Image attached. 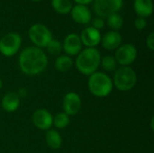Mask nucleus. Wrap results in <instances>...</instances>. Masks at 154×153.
<instances>
[{
  "label": "nucleus",
  "mask_w": 154,
  "mask_h": 153,
  "mask_svg": "<svg viewBox=\"0 0 154 153\" xmlns=\"http://www.w3.org/2000/svg\"><path fill=\"white\" fill-rule=\"evenodd\" d=\"M18 63L23 73L28 76H36L47 68L48 58L42 49L35 46L27 47L21 51Z\"/></svg>",
  "instance_id": "nucleus-1"
},
{
  "label": "nucleus",
  "mask_w": 154,
  "mask_h": 153,
  "mask_svg": "<svg viewBox=\"0 0 154 153\" xmlns=\"http://www.w3.org/2000/svg\"><path fill=\"white\" fill-rule=\"evenodd\" d=\"M101 54L96 48H86L78 55L75 61L77 69L85 76H90L97 72L100 66Z\"/></svg>",
  "instance_id": "nucleus-2"
},
{
  "label": "nucleus",
  "mask_w": 154,
  "mask_h": 153,
  "mask_svg": "<svg viewBox=\"0 0 154 153\" xmlns=\"http://www.w3.org/2000/svg\"><path fill=\"white\" fill-rule=\"evenodd\" d=\"M88 87L93 96L102 98L110 95L114 85L111 78L107 74L97 71L89 76Z\"/></svg>",
  "instance_id": "nucleus-3"
},
{
  "label": "nucleus",
  "mask_w": 154,
  "mask_h": 153,
  "mask_svg": "<svg viewBox=\"0 0 154 153\" xmlns=\"http://www.w3.org/2000/svg\"><path fill=\"white\" fill-rule=\"evenodd\" d=\"M113 85L120 91L126 92L134 87L137 82V74L130 66H121L114 74Z\"/></svg>",
  "instance_id": "nucleus-4"
},
{
  "label": "nucleus",
  "mask_w": 154,
  "mask_h": 153,
  "mask_svg": "<svg viewBox=\"0 0 154 153\" xmlns=\"http://www.w3.org/2000/svg\"><path fill=\"white\" fill-rule=\"evenodd\" d=\"M28 35L32 42L38 48H46L48 43L53 39L51 32L49 28L42 23L32 24L29 31Z\"/></svg>",
  "instance_id": "nucleus-5"
},
{
  "label": "nucleus",
  "mask_w": 154,
  "mask_h": 153,
  "mask_svg": "<svg viewBox=\"0 0 154 153\" xmlns=\"http://www.w3.org/2000/svg\"><path fill=\"white\" fill-rule=\"evenodd\" d=\"M22 45V38L16 32H9L0 39V53L5 57L15 55Z\"/></svg>",
  "instance_id": "nucleus-6"
},
{
  "label": "nucleus",
  "mask_w": 154,
  "mask_h": 153,
  "mask_svg": "<svg viewBox=\"0 0 154 153\" xmlns=\"http://www.w3.org/2000/svg\"><path fill=\"white\" fill-rule=\"evenodd\" d=\"M124 0H94L93 7L96 14L100 18H106L112 14L118 13L123 6Z\"/></svg>",
  "instance_id": "nucleus-7"
},
{
  "label": "nucleus",
  "mask_w": 154,
  "mask_h": 153,
  "mask_svg": "<svg viewBox=\"0 0 154 153\" xmlns=\"http://www.w3.org/2000/svg\"><path fill=\"white\" fill-rule=\"evenodd\" d=\"M115 59L121 66H130L137 58V50L134 45L131 43L121 44L116 50Z\"/></svg>",
  "instance_id": "nucleus-8"
},
{
  "label": "nucleus",
  "mask_w": 154,
  "mask_h": 153,
  "mask_svg": "<svg viewBox=\"0 0 154 153\" xmlns=\"http://www.w3.org/2000/svg\"><path fill=\"white\" fill-rule=\"evenodd\" d=\"M82 106L81 98L76 92H69L65 95L62 101V108L65 114L69 115H77Z\"/></svg>",
  "instance_id": "nucleus-9"
},
{
  "label": "nucleus",
  "mask_w": 154,
  "mask_h": 153,
  "mask_svg": "<svg viewBox=\"0 0 154 153\" xmlns=\"http://www.w3.org/2000/svg\"><path fill=\"white\" fill-rule=\"evenodd\" d=\"M33 124L40 130L48 131L53 124V116L46 109H37L32 117Z\"/></svg>",
  "instance_id": "nucleus-10"
},
{
  "label": "nucleus",
  "mask_w": 154,
  "mask_h": 153,
  "mask_svg": "<svg viewBox=\"0 0 154 153\" xmlns=\"http://www.w3.org/2000/svg\"><path fill=\"white\" fill-rule=\"evenodd\" d=\"M62 50L68 56H77L82 50V42L80 41L79 35L76 33L68 34L62 44Z\"/></svg>",
  "instance_id": "nucleus-11"
},
{
  "label": "nucleus",
  "mask_w": 154,
  "mask_h": 153,
  "mask_svg": "<svg viewBox=\"0 0 154 153\" xmlns=\"http://www.w3.org/2000/svg\"><path fill=\"white\" fill-rule=\"evenodd\" d=\"M79 38L82 42V45H85L87 48H95L100 43L102 36L99 30L89 26L85 28L81 32Z\"/></svg>",
  "instance_id": "nucleus-12"
},
{
  "label": "nucleus",
  "mask_w": 154,
  "mask_h": 153,
  "mask_svg": "<svg viewBox=\"0 0 154 153\" xmlns=\"http://www.w3.org/2000/svg\"><path fill=\"white\" fill-rule=\"evenodd\" d=\"M70 15L74 22L80 24H88L91 22L92 19L90 9L87 5H76L72 6Z\"/></svg>",
  "instance_id": "nucleus-13"
},
{
  "label": "nucleus",
  "mask_w": 154,
  "mask_h": 153,
  "mask_svg": "<svg viewBox=\"0 0 154 153\" xmlns=\"http://www.w3.org/2000/svg\"><path fill=\"white\" fill-rule=\"evenodd\" d=\"M102 46L107 50H115L122 44V36L116 31H109L101 38Z\"/></svg>",
  "instance_id": "nucleus-14"
},
{
  "label": "nucleus",
  "mask_w": 154,
  "mask_h": 153,
  "mask_svg": "<svg viewBox=\"0 0 154 153\" xmlns=\"http://www.w3.org/2000/svg\"><path fill=\"white\" fill-rule=\"evenodd\" d=\"M21 98L19 97L16 92H8L3 96L1 105L5 112L13 113L19 108Z\"/></svg>",
  "instance_id": "nucleus-15"
},
{
  "label": "nucleus",
  "mask_w": 154,
  "mask_h": 153,
  "mask_svg": "<svg viewBox=\"0 0 154 153\" xmlns=\"http://www.w3.org/2000/svg\"><path fill=\"white\" fill-rule=\"evenodd\" d=\"M134 9L139 17L147 18L153 12L152 0H134Z\"/></svg>",
  "instance_id": "nucleus-16"
},
{
  "label": "nucleus",
  "mask_w": 154,
  "mask_h": 153,
  "mask_svg": "<svg viewBox=\"0 0 154 153\" xmlns=\"http://www.w3.org/2000/svg\"><path fill=\"white\" fill-rule=\"evenodd\" d=\"M45 141L47 145L52 150H58L61 147L62 144V138L60 133L56 130L50 129L46 133Z\"/></svg>",
  "instance_id": "nucleus-17"
},
{
  "label": "nucleus",
  "mask_w": 154,
  "mask_h": 153,
  "mask_svg": "<svg viewBox=\"0 0 154 153\" xmlns=\"http://www.w3.org/2000/svg\"><path fill=\"white\" fill-rule=\"evenodd\" d=\"M72 66L73 60L68 55H60L55 60V69L60 72H67Z\"/></svg>",
  "instance_id": "nucleus-18"
},
{
  "label": "nucleus",
  "mask_w": 154,
  "mask_h": 153,
  "mask_svg": "<svg viewBox=\"0 0 154 153\" xmlns=\"http://www.w3.org/2000/svg\"><path fill=\"white\" fill-rule=\"evenodd\" d=\"M51 5L53 9L60 14H69L73 6L70 0H51Z\"/></svg>",
  "instance_id": "nucleus-19"
},
{
  "label": "nucleus",
  "mask_w": 154,
  "mask_h": 153,
  "mask_svg": "<svg viewBox=\"0 0 154 153\" xmlns=\"http://www.w3.org/2000/svg\"><path fill=\"white\" fill-rule=\"evenodd\" d=\"M100 66L107 72H115L118 68V63L112 55H106L100 60Z\"/></svg>",
  "instance_id": "nucleus-20"
},
{
  "label": "nucleus",
  "mask_w": 154,
  "mask_h": 153,
  "mask_svg": "<svg viewBox=\"0 0 154 153\" xmlns=\"http://www.w3.org/2000/svg\"><path fill=\"white\" fill-rule=\"evenodd\" d=\"M106 23L112 31H118L124 25V19L118 13H115L106 17Z\"/></svg>",
  "instance_id": "nucleus-21"
},
{
  "label": "nucleus",
  "mask_w": 154,
  "mask_h": 153,
  "mask_svg": "<svg viewBox=\"0 0 154 153\" xmlns=\"http://www.w3.org/2000/svg\"><path fill=\"white\" fill-rule=\"evenodd\" d=\"M69 124V116L64 112L57 114L53 117V125L58 129H64Z\"/></svg>",
  "instance_id": "nucleus-22"
},
{
  "label": "nucleus",
  "mask_w": 154,
  "mask_h": 153,
  "mask_svg": "<svg viewBox=\"0 0 154 153\" xmlns=\"http://www.w3.org/2000/svg\"><path fill=\"white\" fill-rule=\"evenodd\" d=\"M47 50L51 55H59L62 50V44L58 40L52 39L46 46Z\"/></svg>",
  "instance_id": "nucleus-23"
},
{
  "label": "nucleus",
  "mask_w": 154,
  "mask_h": 153,
  "mask_svg": "<svg viewBox=\"0 0 154 153\" xmlns=\"http://www.w3.org/2000/svg\"><path fill=\"white\" fill-rule=\"evenodd\" d=\"M147 26V21H146V18H143V17H139L137 16L134 20V27L139 30V31H142L143 29H145Z\"/></svg>",
  "instance_id": "nucleus-24"
},
{
  "label": "nucleus",
  "mask_w": 154,
  "mask_h": 153,
  "mask_svg": "<svg viewBox=\"0 0 154 153\" xmlns=\"http://www.w3.org/2000/svg\"><path fill=\"white\" fill-rule=\"evenodd\" d=\"M92 27L96 28L97 30H101L105 27V21L103 18L100 17H97L92 21Z\"/></svg>",
  "instance_id": "nucleus-25"
},
{
  "label": "nucleus",
  "mask_w": 154,
  "mask_h": 153,
  "mask_svg": "<svg viewBox=\"0 0 154 153\" xmlns=\"http://www.w3.org/2000/svg\"><path fill=\"white\" fill-rule=\"evenodd\" d=\"M146 45L148 47V49L152 51L154 50V33L153 32H151L147 39H146Z\"/></svg>",
  "instance_id": "nucleus-26"
},
{
  "label": "nucleus",
  "mask_w": 154,
  "mask_h": 153,
  "mask_svg": "<svg viewBox=\"0 0 154 153\" xmlns=\"http://www.w3.org/2000/svg\"><path fill=\"white\" fill-rule=\"evenodd\" d=\"M17 95L19 96V97H24L27 96V90L24 88V87H20L18 92H17Z\"/></svg>",
  "instance_id": "nucleus-27"
},
{
  "label": "nucleus",
  "mask_w": 154,
  "mask_h": 153,
  "mask_svg": "<svg viewBox=\"0 0 154 153\" xmlns=\"http://www.w3.org/2000/svg\"><path fill=\"white\" fill-rule=\"evenodd\" d=\"M78 5H89L90 3H92L94 0H74Z\"/></svg>",
  "instance_id": "nucleus-28"
},
{
  "label": "nucleus",
  "mask_w": 154,
  "mask_h": 153,
  "mask_svg": "<svg viewBox=\"0 0 154 153\" xmlns=\"http://www.w3.org/2000/svg\"><path fill=\"white\" fill-rule=\"evenodd\" d=\"M153 117L152 118V121H151V126H152V130H153Z\"/></svg>",
  "instance_id": "nucleus-29"
},
{
  "label": "nucleus",
  "mask_w": 154,
  "mask_h": 153,
  "mask_svg": "<svg viewBox=\"0 0 154 153\" xmlns=\"http://www.w3.org/2000/svg\"><path fill=\"white\" fill-rule=\"evenodd\" d=\"M1 87H2V80L0 78V89H1Z\"/></svg>",
  "instance_id": "nucleus-30"
},
{
  "label": "nucleus",
  "mask_w": 154,
  "mask_h": 153,
  "mask_svg": "<svg viewBox=\"0 0 154 153\" xmlns=\"http://www.w3.org/2000/svg\"><path fill=\"white\" fill-rule=\"evenodd\" d=\"M32 1H33V2H39V1H42V0H32Z\"/></svg>",
  "instance_id": "nucleus-31"
}]
</instances>
